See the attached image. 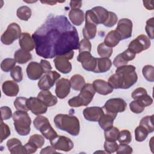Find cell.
I'll use <instances>...</instances> for the list:
<instances>
[{
  "label": "cell",
  "instance_id": "obj_19",
  "mask_svg": "<svg viewBox=\"0 0 154 154\" xmlns=\"http://www.w3.org/2000/svg\"><path fill=\"white\" fill-rule=\"evenodd\" d=\"M104 111L102 108L99 106L87 107L83 111L84 118L90 122H98Z\"/></svg>",
  "mask_w": 154,
  "mask_h": 154
},
{
  "label": "cell",
  "instance_id": "obj_40",
  "mask_svg": "<svg viewBox=\"0 0 154 154\" xmlns=\"http://www.w3.org/2000/svg\"><path fill=\"white\" fill-rule=\"evenodd\" d=\"M129 108L132 112L135 114H140L144 111L145 106L141 100L137 99L134 100L130 103Z\"/></svg>",
  "mask_w": 154,
  "mask_h": 154
},
{
  "label": "cell",
  "instance_id": "obj_25",
  "mask_svg": "<svg viewBox=\"0 0 154 154\" xmlns=\"http://www.w3.org/2000/svg\"><path fill=\"white\" fill-rule=\"evenodd\" d=\"M116 117L117 114H110L104 112L103 115L100 117L98 120L100 127L103 130L111 128L113 126L114 120L116 118Z\"/></svg>",
  "mask_w": 154,
  "mask_h": 154
},
{
  "label": "cell",
  "instance_id": "obj_3",
  "mask_svg": "<svg viewBox=\"0 0 154 154\" xmlns=\"http://www.w3.org/2000/svg\"><path fill=\"white\" fill-rule=\"evenodd\" d=\"M54 122L58 129L66 131L73 136H77L79 133V121L75 116L58 114L55 116Z\"/></svg>",
  "mask_w": 154,
  "mask_h": 154
},
{
  "label": "cell",
  "instance_id": "obj_29",
  "mask_svg": "<svg viewBox=\"0 0 154 154\" xmlns=\"http://www.w3.org/2000/svg\"><path fill=\"white\" fill-rule=\"evenodd\" d=\"M14 59L19 64H25L32 59V55L29 52L20 49L15 52Z\"/></svg>",
  "mask_w": 154,
  "mask_h": 154
},
{
  "label": "cell",
  "instance_id": "obj_34",
  "mask_svg": "<svg viewBox=\"0 0 154 154\" xmlns=\"http://www.w3.org/2000/svg\"><path fill=\"white\" fill-rule=\"evenodd\" d=\"M31 14L32 12L31 8L26 5L19 7L16 11L17 17L22 20L25 21H27L31 17Z\"/></svg>",
  "mask_w": 154,
  "mask_h": 154
},
{
  "label": "cell",
  "instance_id": "obj_8",
  "mask_svg": "<svg viewBox=\"0 0 154 154\" xmlns=\"http://www.w3.org/2000/svg\"><path fill=\"white\" fill-rule=\"evenodd\" d=\"M22 34L20 26L15 22L11 23L1 37V42L5 45H10L14 41L20 38Z\"/></svg>",
  "mask_w": 154,
  "mask_h": 154
},
{
  "label": "cell",
  "instance_id": "obj_48",
  "mask_svg": "<svg viewBox=\"0 0 154 154\" xmlns=\"http://www.w3.org/2000/svg\"><path fill=\"white\" fill-rule=\"evenodd\" d=\"M103 147L105 152L107 153H112L116 152L118 147V144L116 141H109L105 140Z\"/></svg>",
  "mask_w": 154,
  "mask_h": 154
},
{
  "label": "cell",
  "instance_id": "obj_30",
  "mask_svg": "<svg viewBox=\"0 0 154 154\" xmlns=\"http://www.w3.org/2000/svg\"><path fill=\"white\" fill-rule=\"evenodd\" d=\"M97 67L95 73H105L108 71L111 66L112 62L108 58H97Z\"/></svg>",
  "mask_w": 154,
  "mask_h": 154
},
{
  "label": "cell",
  "instance_id": "obj_13",
  "mask_svg": "<svg viewBox=\"0 0 154 154\" xmlns=\"http://www.w3.org/2000/svg\"><path fill=\"white\" fill-rule=\"evenodd\" d=\"M51 146L57 150L64 152L70 151L74 146L73 141L68 137L61 135H57L50 140Z\"/></svg>",
  "mask_w": 154,
  "mask_h": 154
},
{
  "label": "cell",
  "instance_id": "obj_57",
  "mask_svg": "<svg viewBox=\"0 0 154 154\" xmlns=\"http://www.w3.org/2000/svg\"><path fill=\"white\" fill-rule=\"evenodd\" d=\"M40 154L53 153H57V151L52 146H47V147L43 148V149H42V150L40 151Z\"/></svg>",
  "mask_w": 154,
  "mask_h": 154
},
{
  "label": "cell",
  "instance_id": "obj_5",
  "mask_svg": "<svg viewBox=\"0 0 154 154\" xmlns=\"http://www.w3.org/2000/svg\"><path fill=\"white\" fill-rule=\"evenodd\" d=\"M12 118L14 121V128L18 134L25 136L29 134L31 119L27 112L16 111L13 113Z\"/></svg>",
  "mask_w": 154,
  "mask_h": 154
},
{
  "label": "cell",
  "instance_id": "obj_50",
  "mask_svg": "<svg viewBox=\"0 0 154 154\" xmlns=\"http://www.w3.org/2000/svg\"><path fill=\"white\" fill-rule=\"evenodd\" d=\"M132 148L127 144H120L118 146L116 153L118 154H130L132 153Z\"/></svg>",
  "mask_w": 154,
  "mask_h": 154
},
{
  "label": "cell",
  "instance_id": "obj_31",
  "mask_svg": "<svg viewBox=\"0 0 154 154\" xmlns=\"http://www.w3.org/2000/svg\"><path fill=\"white\" fill-rule=\"evenodd\" d=\"M71 88L76 91H80L85 84L84 77L79 74L73 75L70 79Z\"/></svg>",
  "mask_w": 154,
  "mask_h": 154
},
{
  "label": "cell",
  "instance_id": "obj_49",
  "mask_svg": "<svg viewBox=\"0 0 154 154\" xmlns=\"http://www.w3.org/2000/svg\"><path fill=\"white\" fill-rule=\"evenodd\" d=\"M147 94V92L145 88L143 87H138L132 91L131 94V96L134 100H137V99H140L141 97Z\"/></svg>",
  "mask_w": 154,
  "mask_h": 154
},
{
  "label": "cell",
  "instance_id": "obj_9",
  "mask_svg": "<svg viewBox=\"0 0 154 154\" xmlns=\"http://www.w3.org/2000/svg\"><path fill=\"white\" fill-rule=\"evenodd\" d=\"M127 103L122 98H111L108 99L102 107L104 112L117 114L125 111Z\"/></svg>",
  "mask_w": 154,
  "mask_h": 154
},
{
  "label": "cell",
  "instance_id": "obj_39",
  "mask_svg": "<svg viewBox=\"0 0 154 154\" xmlns=\"http://www.w3.org/2000/svg\"><path fill=\"white\" fill-rule=\"evenodd\" d=\"M16 61L14 59L7 58L2 60L1 63V68L2 70L5 72H8L11 71L16 65Z\"/></svg>",
  "mask_w": 154,
  "mask_h": 154
},
{
  "label": "cell",
  "instance_id": "obj_4",
  "mask_svg": "<svg viewBox=\"0 0 154 154\" xmlns=\"http://www.w3.org/2000/svg\"><path fill=\"white\" fill-rule=\"evenodd\" d=\"M95 93L92 84L90 83L85 84L77 96L73 97L68 100V104L71 107L76 108L87 106L93 100Z\"/></svg>",
  "mask_w": 154,
  "mask_h": 154
},
{
  "label": "cell",
  "instance_id": "obj_14",
  "mask_svg": "<svg viewBox=\"0 0 154 154\" xmlns=\"http://www.w3.org/2000/svg\"><path fill=\"white\" fill-rule=\"evenodd\" d=\"M132 26L133 24L132 21L128 18L121 19L118 22L116 31L120 35L121 40L131 37Z\"/></svg>",
  "mask_w": 154,
  "mask_h": 154
},
{
  "label": "cell",
  "instance_id": "obj_27",
  "mask_svg": "<svg viewBox=\"0 0 154 154\" xmlns=\"http://www.w3.org/2000/svg\"><path fill=\"white\" fill-rule=\"evenodd\" d=\"M94 14L98 24H103L108 17V12L106 9L102 7L97 6L91 9Z\"/></svg>",
  "mask_w": 154,
  "mask_h": 154
},
{
  "label": "cell",
  "instance_id": "obj_28",
  "mask_svg": "<svg viewBox=\"0 0 154 154\" xmlns=\"http://www.w3.org/2000/svg\"><path fill=\"white\" fill-rule=\"evenodd\" d=\"M121 40L120 37L116 30L109 31L104 39V43L108 47L113 48L117 46Z\"/></svg>",
  "mask_w": 154,
  "mask_h": 154
},
{
  "label": "cell",
  "instance_id": "obj_43",
  "mask_svg": "<svg viewBox=\"0 0 154 154\" xmlns=\"http://www.w3.org/2000/svg\"><path fill=\"white\" fill-rule=\"evenodd\" d=\"M28 142L34 144L37 148H41L45 143V139L42 135L35 134L29 137Z\"/></svg>",
  "mask_w": 154,
  "mask_h": 154
},
{
  "label": "cell",
  "instance_id": "obj_23",
  "mask_svg": "<svg viewBox=\"0 0 154 154\" xmlns=\"http://www.w3.org/2000/svg\"><path fill=\"white\" fill-rule=\"evenodd\" d=\"M19 43L21 49L28 52L32 51L35 48L34 42L28 32L22 33L19 40Z\"/></svg>",
  "mask_w": 154,
  "mask_h": 154
},
{
  "label": "cell",
  "instance_id": "obj_58",
  "mask_svg": "<svg viewBox=\"0 0 154 154\" xmlns=\"http://www.w3.org/2000/svg\"><path fill=\"white\" fill-rule=\"evenodd\" d=\"M82 6V1H71L70 2V7L71 9H79Z\"/></svg>",
  "mask_w": 154,
  "mask_h": 154
},
{
  "label": "cell",
  "instance_id": "obj_12",
  "mask_svg": "<svg viewBox=\"0 0 154 154\" xmlns=\"http://www.w3.org/2000/svg\"><path fill=\"white\" fill-rule=\"evenodd\" d=\"M61 77V75L56 71H49L43 75L38 82V87L42 90H49Z\"/></svg>",
  "mask_w": 154,
  "mask_h": 154
},
{
  "label": "cell",
  "instance_id": "obj_18",
  "mask_svg": "<svg viewBox=\"0 0 154 154\" xmlns=\"http://www.w3.org/2000/svg\"><path fill=\"white\" fill-rule=\"evenodd\" d=\"M85 23L82 29V34L84 38L93 39L97 32V25L91 19V18L85 13Z\"/></svg>",
  "mask_w": 154,
  "mask_h": 154
},
{
  "label": "cell",
  "instance_id": "obj_32",
  "mask_svg": "<svg viewBox=\"0 0 154 154\" xmlns=\"http://www.w3.org/2000/svg\"><path fill=\"white\" fill-rule=\"evenodd\" d=\"M119 129L114 126L104 130V137L106 141H116L118 140Z\"/></svg>",
  "mask_w": 154,
  "mask_h": 154
},
{
  "label": "cell",
  "instance_id": "obj_15",
  "mask_svg": "<svg viewBox=\"0 0 154 154\" xmlns=\"http://www.w3.org/2000/svg\"><path fill=\"white\" fill-rule=\"evenodd\" d=\"M26 105L29 110L37 116L46 113L48 109V106L38 97H29L27 99Z\"/></svg>",
  "mask_w": 154,
  "mask_h": 154
},
{
  "label": "cell",
  "instance_id": "obj_42",
  "mask_svg": "<svg viewBox=\"0 0 154 154\" xmlns=\"http://www.w3.org/2000/svg\"><path fill=\"white\" fill-rule=\"evenodd\" d=\"M11 77L13 79L17 82H20L23 79V73L21 67L19 66H15L10 72Z\"/></svg>",
  "mask_w": 154,
  "mask_h": 154
},
{
  "label": "cell",
  "instance_id": "obj_26",
  "mask_svg": "<svg viewBox=\"0 0 154 154\" xmlns=\"http://www.w3.org/2000/svg\"><path fill=\"white\" fill-rule=\"evenodd\" d=\"M69 17L72 24L80 26L85 19L84 11L80 9H71L69 13Z\"/></svg>",
  "mask_w": 154,
  "mask_h": 154
},
{
  "label": "cell",
  "instance_id": "obj_7",
  "mask_svg": "<svg viewBox=\"0 0 154 154\" xmlns=\"http://www.w3.org/2000/svg\"><path fill=\"white\" fill-rule=\"evenodd\" d=\"M74 52L72 51L69 52L55 57L54 60V63L57 70L64 74L70 73L72 70V64L69 60H72Z\"/></svg>",
  "mask_w": 154,
  "mask_h": 154
},
{
  "label": "cell",
  "instance_id": "obj_37",
  "mask_svg": "<svg viewBox=\"0 0 154 154\" xmlns=\"http://www.w3.org/2000/svg\"><path fill=\"white\" fill-rule=\"evenodd\" d=\"M142 73L144 78L149 81H154V67L152 65H146L142 69Z\"/></svg>",
  "mask_w": 154,
  "mask_h": 154
},
{
  "label": "cell",
  "instance_id": "obj_53",
  "mask_svg": "<svg viewBox=\"0 0 154 154\" xmlns=\"http://www.w3.org/2000/svg\"><path fill=\"white\" fill-rule=\"evenodd\" d=\"M127 64L128 63L123 60L120 54L117 55L113 60V64L116 67H119L125 65H127Z\"/></svg>",
  "mask_w": 154,
  "mask_h": 154
},
{
  "label": "cell",
  "instance_id": "obj_10",
  "mask_svg": "<svg viewBox=\"0 0 154 154\" xmlns=\"http://www.w3.org/2000/svg\"><path fill=\"white\" fill-rule=\"evenodd\" d=\"M150 38L144 34H141L130 42L128 49L136 54L147 50L150 47Z\"/></svg>",
  "mask_w": 154,
  "mask_h": 154
},
{
  "label": "cell",
  "instance_id": "obj_36",
  "mask_svg": "<svg viewBox=\"0 0 154 154\" xmlns=\"http://www.w3.org/2000/svg\"><path fill=\"white\" fill-rule=\"evenodd\" d=\"M26 97H17L14 101V105L17 111H22L27 112L29 111L28 106L26 105L27 101Z\"/></svg>",
  "mask_w": 154,
  "mask_h": 154
},
{
  "label": "cell",
  "instance_id": "obj_33",
  "mask_svg": "<svg viewBox=\"0 0 154 154\" xmlns=\"http://www.w3.org/2000/svg\"><path fill=\"white\" fill-rule=\"evenodd\" d=\"M153 120V115L145 116L141 119L139 125L143 126L144 129H146L148 134L152 133L154 131Z\"/></svg>",
  "mask_w": 154,
  "mask_h": 154
},
{
  "label": "cell",
  "instance_id": "obj_46",
  "mask_svg": "<svg viewBox=\"0 0 154 154\" xmlns=\"http://www.w3.org/2000/svg\"><path fill=\"white\" fill-rule=\"evenodd\" d=\"M117 20L118 17L117 14L112 11H109L108 17L103 25L106 27H112L117 23Z\"/></svg>",
  "mask_w": 154,
  "mask_h": 154
},
{
  "label": "cell",
  "instance_id": "obj_24",
  "mask_svg": "<svg viewBox=\"0 0 154 154\" xmlns=\"http://www.w3.org/2000/svg\"><path fill=\"white\" fill-rule=\"evenodd\" d=\"M37 97L40 99L48 107L54 106L58 100L56 96H54L51 91L48 90H42L37 95Z\"/></svg>",
  "mask_w": 154,
  "mask_h": 154
},
{
  "label": "cell",
  "instance_id": "obj_2",
  "mask_svg": "<svg viewBox=\"0 0 154 154\" xmlns=\"http://www.w3.org/2000/svg\"><path fill=\"white\" fill-rule=\"evenodd\" d=\"M135 69V67L132 65H125L117 67L116 73L108 78V84L113 89L129 88L138 80Z\"/></svg>",
  "mask_w": 154,
  "mask_h": 154
},
{
  "label": "cell",
  "instance_id": "obj_21",
  "mask_svg": "<svg viewBox=\"0 0 154 154\" xmlns=\"http://www.w3.org/2000/svg\"><path fill=\"white\" fill-rule=\"evenodd\" d=\"M7 146L11 154H26L24 146H22L21 141L16 138H12L8 140L7 142Z\"/></svg>",
  "mask_w": 154,
  "mask_h": 154
},
{
  "label": "cell",
  "instance_id": "obj_41",
  "mask_svg": "<svg viewBox=\"0 0 154 154\" xmlns=\"http://www.w3.org/2000/svg\"><path fill=\"white\" fill-rule=\"evenodd\" d=\"M148 135L147 131L141 126H138L135 129V138L138 142H142L146 140Z\"/></svg>",
  "mask_w": 154,
  "mask_h": 154
},
{
  "label": "cell",
  "instance_id": "obj_38",
  "mask_svg": "<svg viewBox=\"0 0 154 154\" xmlns=\"http://www.w3.org/2000/svg\"><path fill=\"white\" fill-rule=\"evenodd\" d=\"M120 144H128L132 141V136L129 131L123 129L119 132L118 140Z\"/></svg>",
  "mask_w": 154,
  "mask_h": 154
},
{
  "label": "cell",
  "instance_id": "obj_44",
  "mask_svg": "<svg viewBox=\"0 0 154 154\" xmlns=\"http://www.w3.org/2000/svg\"><path fill=\"white\" fill-rule=\"evenodd\" d=\"M145 30L150 39L154 38V18L152 17L146 21Z\"/></svg>",
  "mask_w": 154,
  "mask_h": 154
},
{
  "label": "cell",
  "instance_id": "obj_55",
  "mask_svg": "<svg viewBox=\"0 0 154 154\" xmlns=\"http://www.w3.org/2000/svg\"><path fill=\"white\" fill-rule=\"evenodd\" d=\"M40 64L43 68V72H44V73H46L49 71L51 70L52 69V66L50 64V63L46 60H40Z\"/></svg>",
  "mask_w": 154,
  "mask_h": 154
},
{
  "label": "cell",
  "instance_id": "obj_45",
  "mask_svg": "<svg viewBox=\"0 0 154 154\" xmlns=\"http://www.w3.org/2000/svg\"><path fill=\"white\" fill-rule=\"evenodd\" d=\"M0 127H1V130H0L1 143H2L4 140L7 138L10 135L11 132H10V129L8 126L7 124H5V123H4L2 120H1Z\"/></svg>",
  "mask_w": 154,
  "mask_h": 154
},
{
  "label": "cell",
  "instance_id": "obj_20",
  "mask_svg": "<svg viewBox=\"0 0 154 154\" xmlns=\"http://www.w3.org/2000/svg\"><path fill=\"white\" fill-rule=\"evenodd\" d=\"M92 85L96 92L101 95H107L113 91L112 87L108 82L103 79H96L93 81Z\"/></svg>",
  "mask_w": 154,
  "mask_h": 154
},
{
  "label": "cell",
  "instance_id": "obj_16",
  "mask_svg": "<svg viewBox=\"0 0 154 154\" xmlns=\"http://www.w3.org/2000/svg\"><path fill=\"white\" fill-rule=\"evenodd\" d=\"M70 81L66 78H61L56 82L55 94L60 99H64L70 91Z\"/></svg>",
  "mask_w": 154,
  "mask_h": 154
},
{
  "label": "cell",
  "instance_id": "obj_22",
  "mask_svg": "<svg viewBox=\"0 0 154 154\" xmlns=\"http://www.w3.org/2000/svg\"><path fill=\"white\" fill-rule=\"evenodd\" d=\"M2 90L3 93L6 96L14 97L17 95L19 91V88L16 81L8 80L2 84Z\"/></svg>",
  "mask_w": 154,
  "mask_h": 154
},
{
  "label": "cell",
  "instance_id": "obj_52",
  "mask_svg": "<svg viewBox=\"0 0 154 154\" xmlns=\"http://www.w3.org/2000/svg\"><path fill=\"white\" fill-rule=\"evenodd\" d=\"M120 55L123 58V60L128 63V61L134 60L136 54L133 52H132L131 51H130L129 49H127L126 50L123 51L122 53H121Z\"/></svg>",
  "mask_w": 154,
  "mask_h": 154
},
{
  "label": "cell",
  "instance_id": "obj_11",
  "mask_svg": "<svg viewBox=\"0 0 154 154\" xmlns=\"http://www.w3.org/2000/svg\"><path fill=\"white\" fill-rule=\"evenodd\" d=\"M76 60L81 63L82 67L85 70L96 72L97 58L92 56L90 52H79Z\"/></svg>",
  "mask_w": 154,
  "mask_h": 154
},
{
  "label": "cell",
  "instance_id": "obj_59",
  "mask_svg": "<svg viewBox=\"0 0 154 154\" xmlns=\"http://www.w3.org/2000/svg\"><path fill=\"white\" fill-rule=\"evenodd\" d=\"M153 1H143L144 7L149 10H152L153 9Z\"/></svg>",
  "mask_w": 154,
  "mask_h": 154
},
{
  "label": "cell",
  "instance_id": "obj_6",
  "mask_svg": "<svg viewBox=\"0 0 154 154\" xmlns=\"http://www.w3.org/2000/svg\"><path fill=\"white\" fill-rule=\"evenodd\" d=\"M33 125L34 128L49 141L58 135L46 117L38 115L34 120Z\"/></svg>",
  "mask_w": 154,
  "mask_h": 154
},
{
  "label": "cell",
  "instance_id": "obj_56",
  "mask_svg": "<svg viewBox=\"0 0 154 154\" xmlns=\"http://www.w3.org/2000/svg\"><path fill=\"white\" fill-rule=\"evenodd\" d=\"M138 100H140L142 102V103H143V105H144L145 107L150 106L153 103L152 98L148 94L141 97L140 99H138Z\"/></svg>",
  "mask_w": 154,
  "mask_h": 154
},
{
  "label": "cell",
  "instance_id": "obj_60",
  "mask_svg": "<svg viewBox=\"0 0 154 154\" xmlns=\"http://www.w3.org/2000/svg\"><path fill=\"white\" fill-rule=\"evenodd\" d=\"M42 3H43V4H50L51 5H55L57 2L56 1H40Z\"/></svg>",
  "mask_w": 154,
  "mask_h": 154
},
{
  "label": "cell",
  "instance_id": "obj_51",
  "mask_svg": "<svg viewBox=\"0 0 154 154\" xmlns=\"http://www.w3.org/2000/svg\"><path fill=\"white\" fill-rule=\"evenodd\" d=\"M1 120H2L10 119L13 116L11 109L8 106H4L1 107Z\"/></svg>",
  "mask_w": 154,
  "mask_h": 154
},
{
  "label": "cell",
  "instance_id": "obj_35",
  "mask_svg": "<svg viewBox=\"0 0 154 154\" xmlns=\"http://www.w3.org/2000/svg\"><path fill=\"white\" fill-rule=\"evenodd\" d=\"M97 51L100 57L102 58H109L113 52L112 48L107 46L104 43H100L97 48Z\"/></svg>",
  "mask_w": 154,
  "mask_h": 154
},
{
  "label": "cell",
  "instance_id": "obj_54",
  "mask_svg": "<svg viewBox=\"0 0 154 154\" xmlns=\"http://www.w3.org/2000/svg\"><path fill=\"white\" fill-rule=\"evenodd\" d=\"M24 147L25 148L26 154H28V153L30 154V153H35L36 152L37 149H38L35 145H34V144H32L30 142H28L27 143H26L24 145Z\"/></svg>",
  "mask_w": 154,
  "mask_h": 154
},
{
  "label": "cell",
  "instance_id": "obj_17",
  "mask_svg": "<svg viewBox=\"0 0 154 154\" xmlns=\"http://www.w3.org/2000/svg\"><path fill=\"white\" fill-rule=\"evenodd\" d=\"M26 73L29 79L35 81L42 76L44 72L40 63L32 61L27 66Z\"/></svg>",
  "mask_w": 154,
  "mask_h": 154
},
{
  "label": "cell",
  "instance_id": "obj_1",
  "mask_svg": "<svg viewBox=\"0 0 154 154\" xmlns=\"http://www.w3.org/2000/svg\"><path fill=\"white\" fill-rule=\"evenodd\" d=\"M37 55L53 58L79 48L78 31L64 15H50L32 34Z\"/></svg>",
  "mask_w": 154,
  "mask_h": 154
},
{
  "label": "cell",
  "instance_id": "obj_47",
  "mask_svg": "<svg viewBox=\"0 0 154 154\" xmlns=\"http://www.w3.org/2000/svg\"><path fill=\"white\" fill-rule=\"evenodd\" d=\"M91 44L89 40L87 38H84L81 40L79 42V52H90L91 51Z\"/></svg>",
  "mask_w": 154,
  "mask_h": 154
}]
</instances>
